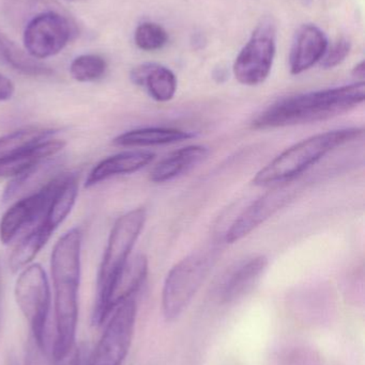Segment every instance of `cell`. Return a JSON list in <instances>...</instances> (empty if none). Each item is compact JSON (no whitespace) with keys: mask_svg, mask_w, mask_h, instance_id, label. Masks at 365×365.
Masks as SVG:
<instances>
[{"mask_svg":"<svg viewBox=\"0 0 365 365\" xmlns=\"http://www.w3.org/2000/svg\"><path fill=\"white\" fill-rule=\"evenodd\" d=\"M15 93V86L10 78L0 73V102H6L13 98Z\"/></svg>","mask_w":365,"mask_h":365,"instance_id":"cell-26","label":"cell"},{"mask_svg":"<svg viewBox=\"0 0 365 365\" xmlns=\"http://www.w3.org/2000/svg\"><path fill=\"white\" fill-rule=\"evenodd\" d=\"M55 128L27 126L0 137V163L14 158L47 139L54 138Z\"/></svg>","mask_w":365,"mask_h":365,"instance_id":"cell-21","label":"cell"},{"mask_svg":"<svg viewBox=\"0 0 365 365\" xmlns=\"http://www.w3.org/2000/svg\"><path fill=\"white\" fill-rule=\"evenodd\" d=\"M208 152V148L199 145H188L173 152L150 171V181L161 184L186 175L207 158Z\"/></svg>","mask_w":365,"mask_h":365,"instance_id":"cell-16","label":"cell"},{"mask_svg":"<svg viewBox=\"0 0 365 365\" xmlns=\"http://www.w3.org/2000/svg\"><path fill=\"white\" fill-rule=\"evenodd\" d=\"M267 266L268 259L265 255L252 257L238 266L223 284V302H233L244 297L256 284Z\"/></svg>","mask_w":365,"mask_h":365,"instance_id":"cell-19","label":"cell"},{"mask_svg":"<svg viewBox=\"0 0 365 365\" xmlns=\"http://www.w3.org/2000/svg\"><path fill=\"white\" fill-rule=\"evenodd\" d=\"M66 141L51 138L34 145L31 149L0 163V179H13L23 175L32 167L55 158L66 147Z\"/></svg>","mask_w":365,"mask_h":365,"instance_id":"cell-17","label":"cell"},{"mask_svg":"<svg viewBox=\"0 0 365 365\" xmlns=\"http://www.w3.org/2000/svg\"><path fill=\"white\" fill-rule=\"evenodd\" d=\"M154 158L156 155L151 152L131 150L104 158L90 171L85 188H91L113 178L137 173L148 166Z\"/></svg>","mask_w":365,"mask_h":365,"instance_id":"cell-13","label":"cell"},{"mask_svg":"<svg viewBox=\"0 0 365 365\" xmlns=\"http://www.w3.org/2000/svg\"><path fill=\"white\" fill-rule=\"evenodd\" d=\"M55 365H81V349L75 346L68 355L55 361Z\"/></svg>","mask_w":365,"mask_h":365,"instance_id":"cell-27","label":"cell"},{"mask_svg":"<svg viewBox=\"0 0 365 365\" xmlns=\"http://www.w3.org/2000/svg\"><path fill=\"white\" fill-rule=\"evenodd\" d=\"M364 100V81L289 96L259 113L253 119L252 128L272 130L326 121L349 113Z\"/></svg>","mask_w":365,"mask_h":365,"instance_id":"cell-2","label":"cell"},{"mask_svg":"<svg viewBox=\"0 0 365 365\" xmlns=\"http://www.w3.org/2000/svg\"><path fill=\"white\" fill-rule=\"evenodd\" d=\"M130 79L144 88L152 100L164 103L173 100L177 91V78L169 68L156 63H144L133 68Z\"/></svg>","mask_w":365,"mask_h":365,"instance_id":"cell-15","label":"cell"},{"mask_svg":"<svg viewBox=\"0 0 365 365\" xmlns=\"http://www.w3.org/2000/svg\"><path fill=\"white\" fill-rule=\"evenodd\" d=\"M294 197V190L284 184L281 187L264 195L263 197L249 205L231 223V227L225 234L227 244H235L244 240L251 232L259 227L261 223L274 216L278 210L284 207Z\"/></svg>","mask_w":365,"mask_h":365,"instance_id":"cell-12","label":"cell"},{"mask_svg":"<svg viewBox=\"0 0 365 365\" xmlns=\"http://www.w3.org/2000/svg\"><path fill=\"white\" fill-rule=\"evenodd\" d=\"M79 34L73 17L61 10H49L32 16L24 29L25 51L36 60L58 55Z\"/></svg>","mask_w":365,"mask_h":365,"instance_id":"cell-7","label":"cell"},{"mask_svg":"<svg viewBox=\"0 0 365 365\" xmlns=\"http://www.w3.org/2000/svg\"><path fill=\"white\" fill-rule=\"evenodd\" d=\"M81 246L83 232L79 227H73L58 240L51 252V272L56 327L54 361L61 359L75 347L79 323Z\"/></svg>","mask_w":365,"mask_h":365,"instance_id":"cell-1","label":"cell"},{"mask_svg":"<svg viewBox=\"0 0 365 365\" xmlns=\"http://www.w3.org/2000/svg\"><path fill=\"white\" fill-rule=\"evenodd\" d=\"M55 158L44 160L41 164L32 167L29 170L24 173L19 177L13 178L4 188L2 193L1 201L4 203L14 201L17 197L29 195L44 186L51 179L59 175L56 173Z\"/></svg>","mask_w":365,"mask_h":365,"instance_id":"cell-20","label":"cell"},{"mask_svg":"<svg viewBox=\"0 0 365 365\" xmlns=\"http://www.w3.org/2000/svg\"><path fill=\"white\" fill-rule=\"evenodd\" d=\"M362 135V128H347L321 133L304 139L285 150L261 169L253 179V184L261 187L289 184L326 155L359 139Z\"/></svg>","mask_w":365,"mask_h":365,"instance_id":"cell-3","label":"cell"},{"mask_svg":"<svg viewBox=\"0 0 365 365\" xmlns=\"http://www.w3.org/2000/svg\"><path fill=\"white\" fill-rule=\"evenodd\" d=\"M147 274V257L144 255L130 257L111 283L102 306L92 312V325L102 326L115 308L126 300L134 298L135 294L143 287Z\"/></svg>","mask_w":365,"mask_h":365,"instance_id":"cell-11","label":"cell"},{"mask_svg":"<svg viewBox=\"0 0 365 365\" xmlns=\"http://www.w3.org/2000/svg\"><path fill=\"white\" fill-rule=\"evenodd\" d=\"M68 1L81 2V1H86V0H68Z\"/></svg>","mask_w":365,"mask_h":365,"instance_id":"cell-31","label":"cell"},{"mask_svg":"<svg viewBox=\"0 0 365 365\" xmlns=\"http://www.w3.org/2000/svg\"><path fill=\"white\" fill-rule=\"evenodd\" d=\"M134 298L120 304L109 317L88 365H122L132 344L136 322Z\"/></svg>","mask_w":365,"mask_h":365,"instance_id":"cell-8","label":"cell"},{"mask_svg":"<svg viewBox=\"0 0 365 365\" xmlns=\"http://www.w3.org/2000/svg\"><path fill=\"white\" fill-rule=\"evenodd\" d=\"M29 231H31V230H29ZM32 232H34V231H32ZM34 234H36V233H34ZM36 236H38V235H36ZM38 237H39V236H38ZM39 238H40V237H39ZM40 240H41V238H40ZM42 242H43V240H42ZM44 244H45V242H44ZM45 245H46V244H45Z\"/></svg>","mask_w":365,"mask_h":365,"instance_id":"cell-32","label":"cell"},{"mask_svg":"<svg viewBox=\"0 0 365 365\" xmlns=\"http://www.w3.org/2000/svg\"><path fill=\"white\" fill-rule=\"evenodd\" d=\"M0 291H1V266H0Z\"/></svg>","mask_w":365,"mask_h":365,"instance_id":"cell-30","label":"cell"},{"mask_svg":"<svg viewBox=\"0 0 365 365\" xmlns=\"http://www.w3.org/2000/svg\"><path fill=\"white\" fill-rule=\"evenodd\" d=\"M276 55V27L270 21L257 26L234 64V75L244 86L261 85L269 76Z\"/></svg>","mask_w":365,"mask_h":365,"instance_id":"cell-9","label":"cell"},{"mask_svg":"<svg viewBox=\"0 0 365 365\" xmlns=\"http://www.w3.org/2000/svg\"><path fill=\"white\" fill-rule=\"evenodd\" d=\"M6 365H19V362L16 361V360L14 359V358H11V359H9L8 364Z\"/></svg>","mask_w":365,"mask_h":365,"instance_id":"cell-29","label":"cell"},{"mask_svg":"<svg viewBox=\"0 0 365 365\" xmlns=\"http://www.w3.org/2000/svg\"><path fill=\"white\" fill-rule=\"evenodd\" d=\"M64 177L66 173H59L38 190L15 200L0 220L1 244H10L21 232L31 229L40 221Z\"/></svg>","mask_w":365,"mask_h":365,"instance_id":"cell-10","label":"cell"},{"mask_svg":"<svg viewBox=\"0 0 365 365\" xmlns=\"http://www.w3.org/2000/svg\"><path fill=\"white\" fill-rule=\"evenodd\" d=\"M0 60L17 72L28 76H49L54 71L40 60L34 59L19 48L4 32L0 31Z\"/></svg>","mask_w":365,"mask_h":365,"instance_id":"cell-22","label":"cell"},{"mask_svg":"<svg viewBox=\"0 0 365 365\" xmlns=\"http://www.w3.org/2000/svg\"><path fill=\"white\" fill-rule=\"evenodd\" d=\"M188 130L171 128H144L129 130L116 137L113 143L122 148H147L166 145L195 138Z\"/></svg>","mask_w":365,"mask_h":365,"instance_id":"cell-18","label":"cell"},{"mask_svg":"<svg viewBox=\"0 0 365 365\" xmlns=\"http://www.w3.org/2000/svg\"><path fill=\"white\" fill-rule=\"evenodd\" d=\"M349 51H351V43L346 38H341L332 46L327 47V51L321 60V68L330 70L340 66L349 55Z\"/></svg>","mask_w":365,"mask_h":365,"instance_id":"cell-25","label":"cell"},{"mask_svg":"<svg viewBox=\"0 0 365 365\" xmlns=\"http://www.w3.org/2000/svg\"><path fill=\"white\" fill-rule=\"evenodd\" d=\"M15 302L32 332L40 351L46 349V330L51 311L49 278L40 264H30L19 272L14 287Z\"/></svg>","mask_w":365,"mask_h":365,"instance_id":"cell-6","label":"cell"},{"mask_svg":"<svg viewBox=\"0 0 365 365\" xmlns=\"http://www.w3.org/2000/svg\"><path fill=\"white\" fill-rule=\"evenodd\" d=\"M327 47V38L317 26H302L296 34L289 56L291 74H301L321 62Z\"/></svg>","mask_w":365,"mask_h":365,"instance_id":"cell-14","label":"cell"},{"mask_svg":"<svg viewBox=\"0 0 365 365\" xmlns=\"http://www.w3.org/2000/svg\"><path fill=\"white\" fill-rule=\"evenodd\" d=\"M139 48L146 51H158L169 41L166 30L159 24L146 21L137 27L134 36Z\"/></svg>","mask_w":365,"mask_h":365,"instance_id":"cell-24","label":"cell"},{"mask_svg":"<svg viewBox=\"0 0 365 365\" xmlns=\"http://www.w3.org/2000/svg\"><path fill=\"white\" fill-rule=\"evenodd\" d=\"M147 220L145 208L139 207L120 216L114 223L96 278V299L94 312L100 309L111 283L131 257L133 248Z\"/></svg>","mask_w":365,"mask_h":365,"instance_id":"cell-4","label":"cell"},{"mask_svg":"<svg viewBox=\"0 0 365 365\" xmlns=\"http://www.w3.org/2000/svg\"><path fill=\"white\" fill-rule=\"evenodd\" d=\"M214 259L211 252L199 251L184 257L169 270L162 291L163 314L167 322L175 321L184 312L209 276Z\"/></svg>","mask_w":365,"mask_h":365,"instance_id":"cell-5","label":"cell"},{"mask_svg":"<svg viewBox=\"0 0 365 365\" xmlns=\"http://www.w3.org/2000/svg\"><path fill=\"white\" fill-rule=\"evenodd\" d=\"M353 75L355 78L359 79L360 81H364L365 77V63L364 61L360 62L355 66L353 71Z\"/></svg>","mask_w":365,"mask_h":365,"instance_id":"cell-28","label":"cell"},{"mask_svg":"<svg viewBox=\"0 0 365 365\" xmlns=\"http://www.w3.org/2000/svg\"><path fill=\"white\" fill-rule=\"evenodd\" d=\"M106 71V60L96 53L79 56L73 60L70 66L71 76L79 83L99 81L104 76Z\"/></svg>","mask_w":365,"mask_h":365,"instance_id":"cell-23","label":"cell"}]
</instances>
